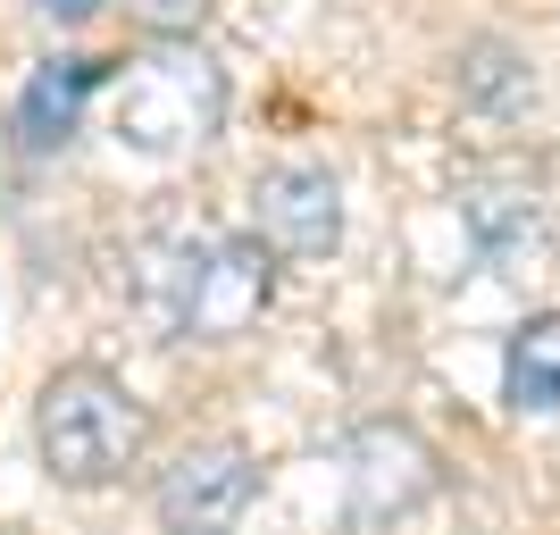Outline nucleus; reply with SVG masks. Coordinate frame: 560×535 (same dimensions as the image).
<instances>
[{"label":"nucleus","instance_id":"obj_8","mask_svg":"<svg viewBox=\"0 0 560 535\" xmlns=\"http://www.w3.org/2000/svg\"><path fill=\"white\" fill-rule=\"evenodd\" d=\"M109 84V68H93V59H43V68L25 75L18 93V135L25 151H59V142L84 126V101Z\"/></svg>","mask_w":560,"mask_h":535},{"label":"nucleus","instance_id":"obj_4","mask_svg":"<svg viewBox=\"0 0 560 535\" xmlns=\"http://www.w3.org/2000/svg\"><path fill=\"white\" fill-rule=\"evenodd\" d=\"M252 502H259V461H252V443H234V435L185 443V452L151 477V519H160V535H234Z\"/></svg>","mask_w":560,"mask_h":535},{"label":"nucleus","instance_id":"obj_11","mask_svg":"<svg viewBox=\"0 0 560 535\" xmlns=\"http://www.w3.org/2000/svg\"><path fill=\"white\" fill-rule=\"evenodd\" d=\"M117 9L142 34H201V18H210V0H117Z\"/></svg>","mask_w":560,"mask_h":535},{"label":"nucleus","instance_id":"obj_6","mask_svg":"<svg viewBox=\"0 0 560 535\" xmlns=\"http://www.w3.org/2000/svg\"><path fill=\"white\" fill-rule=\"evenodd\" d=\"M252 234L277 259H335L343 252V185L310 160H284L252 185Z\"/></svg>","mask_w":560,"mask_h":535},{"label":"nucleus","instance_id":"obj_1","mask_svg":"<svg viewBox=\"0 0 560 535\" xmlns=\"http://www.w3.org/2000/svg\"><path fill=\"white\" fill-rule=\"evenodd\" d=\"M34 452H43V477L68 493H101L126 486L151 452V410L117 369H50L43 394H34Z\"/></svg>","mask_w":560,"mask_h":535},{"label":"nucleus","instance_id":"obj_5","mask_svg":"<svg viewBox=\"0 0 560 535\" xmlns=\"http://www.w3.org/2000/svg\"><path fill=\"white\" fill-rule=\"evenodd\" d=\"M343 468H351V511H360V527H385V519L419 511L427 493L444 486L435 443H427L410 419H360Z\"/></svg>","mask_w":560,"mask_h":535},{"label":"nucleus","instance_id":"obj_9","mask_svg":"<svg viewBox=\"0 0 560 535\" xmlns=\"http://www.w3.org/2000/svg\"><path fill=\"white\" fill-rule=\"evenodd\" d=\"M502 402L518 419H560V310H536V318L511 326V344H502Z\"/></svg>","mask_w":560,"mask_h":535},{"label":"nucleus","instance_id":"obj_3","mask_svg":"<svg viewBox=\"0 0 560 535\" xmlns=\"http://www.w3.org/2000/svg\"><path fill=\"white\" fill-rule=\"evenodd\" d=\"M268 302H277V252L259 234H218L192 259V284L176 302L167 344H234V335H252L268 318Z\"/></svg>","mask_w":560,"mask_h":535},{"label":"nucleus","instance_id":"obj_7","mask_svg":"<svg viewBox=\"0 0 560 535\" xmlns=\"http://www.w3.org/2000/svg\"><path fill=\"white\" fill-rule=\"evenodd\" d=\"M460 226H468V243H477V259L502 268V277H518V268L544 252V201H536V185H518V176H468L460 185Z\"/></svg>","mask_w":560,"mask_h":535},{"label":"nucleus","instance_id":"obj_12","mask_svg":"<svg viewBox=\"0 0 560 535\" xmlns=\"http://www.w3.org/2000/svg\"><path fill=\"white\" fill-rule=\"evenodd\" d=\"M34 9H43L50 25H84V18H93V9H101V0H34Z\"/></svg>","mask_w":560,"mask_h":535},{"label":"nucleus","instance_id":"obj_2","mask_svg":"<svg viewBox=\"0 0 560 535\" xmlns=\"http://www.w3.org/2000/svg\"><path fill=\"white\" fill-rule=\"evenodd\" d=\"M226 126V68L192 34H151V50L109 68V135L142 160L201 151Z\"/></svg>","mask_w":560,"mask_h":535},{"label":"nucleus","instance_id":"obj_10","mask_svg":"<svg viewBox=\"0 0 560 535\" xmlns=\"http://www.w3.org/2000/svg\"><path fill=\"white\" fill-rule=\"evenodd\" d=\"M452 84H460L468 109H486V117H511V109L536 101V75H527V59H518L511 43H468L460 68H452Z\"/></svg>","mask_w":560,"mask_h":535}]
</instances>
